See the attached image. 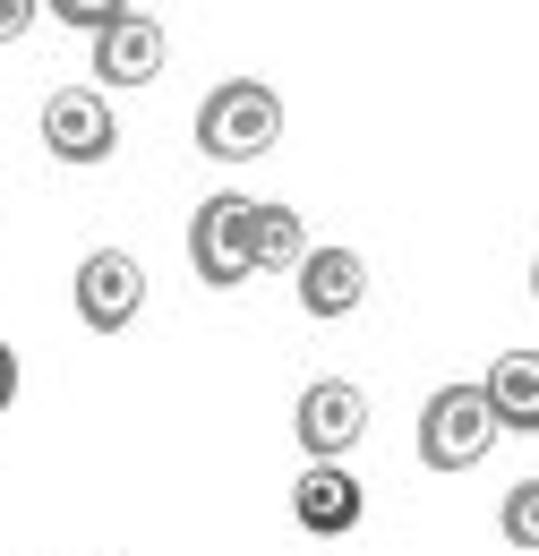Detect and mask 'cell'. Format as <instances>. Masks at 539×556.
Here are the masks:
<instances>
[{"instance_id":"9c48e42d","label":"cell","mask_w":539,"mask_h":556,"mask_svg":"<svg viewBox=\"0 0 539 556\" xmlns=\"http://www.w3.org/2000/svg\"><path fill=\"white\" fill-rule=\"evenodd\" d=\"M368 300V257L360 249H309L300 257V308L309 317H351Z\"/></svg>"},{"instance_id":"7c38bea8","label":"cell","mask_w":539,"mask_h":556,"mask_svg":"<svg viewBox=\"0 0 539 556\" xmlns=\"http://www.w3.org/2000/svg\"><path fill=\"white\" fill-rule=\"evenodd\" d=\"M497 531H505L523 556H539V480H514V488H505V514H497Z\"/></svg>"},{"instance_id":"2e32d148","label":"cell","mask_w":539,"mask_h":556,"mask_svg":"<svg viewBox=\"0 0 539 556\" xmlns=\"http://www.w3.org/2000/svg\"><path fill=\"white\" fill-rule=\"evenodd\" d=\"M531 300H539V257H531Z\"/></svg>"},{"instance_id":"8992f818","label":"cell","mask_w":539,"mask_h":556,"mask_svg":"<svg viewBox=\"0 0 539 556\" xmlns=\"http://www.w3.org/2000/svg\"><path fill=\"white\" fill-rule=\"evenodd\" d=\"M137 308H146V266H137L129 249H95V257L77 266V317H86L95 334H129Z\"/></svg>"},{"instance_id":"ba28073f","label":"cell","mask_w":539,"mask_h":556,"mask_svg":"<svg viewBox=\"0 0 539 556\" xmlns=\"http://www.w3.org/2000/svg\"><path fill=\"white\" fill-rule=\"evenodd\" d=\"M291 514H300L309 540H351L368 522V488L351 480V463H309L291 480Z\"/></svg>"},{"instance_id":"4fadbf2b","label":"cell","mask_w":539,"mask_h":556,"mask_svg":"<svg viewBox=\"0 0 539 556\" xmlns=\"http://www.w3.org/2000/svg\"><path fill=\"white\" fill-rule=\"evenodd\" d=\"M43 17H61V26H86V35H103L112 17H129V0H43Z\"/></svg>"},{"instance_id":"3957f363","label":"cell","mask_w":539,"mask_h":556,"mask_svg":"<svg viewBox=\"0 0 539 556\" xmlns=\"http://www.w3.org/2000/svg\"><path fill=\"white\" fill-rule=\"evenodd\" d=\"M189 266H198L205 291H240V282H258V198H240V189L205 198L198 223H189Z\"/></svg>"},{"instance_id":"8fae6325","label":"cell","mask_w":539,"mask_h":556,"mask_svg":"<svg viewBox=\"0 0 539 556\" xmlns=\"http://www.w3.org/2000/svg\"><path fill=\"white\" fill-rule=\"evenodd\" d=\"M300 257H309V231H300V214L291 206H258V275H300Z\"/></svg>"},{"instance_id":"6da1fadb","label":"cell","mask_w":539,"mask_h":556,"mask_svg":"<svg viewBox=\"0 0 539 556\" xmlns=\"http://www.w3.org/2000/svg\"><path fill=\"white\" fill-rule=\"evenodd\" d=\"M283 138V94L266 77H223L214 94L198 103V154L214 163H258Z\"/></svg>"},{"instance_id":"30bf717a","label":"cell","mask_w":539,"mask_h":556,"mask_svg":"<svg viewBox=\"0 0 539 556\" xmlns=\"http://www.w3.org/2000/svg\"><path fill=\"white\" fill-rule=\"evenodd\" d=\"M479 386H488V403H497V428L539 437V351H497V368H488Z\"/></svg>"},{"instance_id":"277c9868","label":"cell","mask_w":539,"mask_h":556,"mask_svg":"<svg viewBox=\"0 0 539 556\" xmlns=\"http://www.w3.org/2000/svg\"><path fill=\"white\" fill-rule=\"evenodd\" d=\"M291 437H300L309 463H342V454L368 437V394H360L351 377H317V386L300 394V412H291Z\"/></svg>"},{"instance_id":"5b68a950","label":"cell","mask_w":539,"mask_h":556,"mask_svg":"<svg viewBox=\"0 0 539 556\" xmlns=\"http://www.w3.org/2000/svg\"><path fill=\"white\" fill-rule=\"evenodd\" d=\"M43 146H52V163H103V154L121 146V121H112L103 86H61V94H43Z\"/></svg>"},{"instance_id":"7a4b0ae2","label":"cell","mask_w":539,"mask_h":556,"mask_svg":"<svg viewBox=\"0 0 539 556\" xmlns=\"http://www.w3.org/2000/svg\"><path fill=\"white\" fill-rule=\"evenodd\" d=\"M497 437H505V428H497L488 386H437V394L419 403V463H428V471H479Z\"/></svg>"},{"instance_id":"9a60e30c","label":"cell","mask_w":539,"mask_h":556,"mask_svg":"<svg viewBox=\"0 0 539 556\" xmlns=\"http://www.w3.org/2000/svg\"><path fill=\"white\" fill-rule=\"evenodd\" d=\"M17 386H26V377H17V351L0 343V412H9V403H17Z\"/></svg>"},{"instance_id":"5bb4252c","label":"cell","mask_w":539,"mask_h":556,"mask_svg":"<svg viewBox=\"0 0 539 556\" xmlns=\"http://www.w3.org/2000/svg\"><path fill=\"white\" fill-rule=\"evenodd\" d=\"M35 17H43V0H0V43H17Z\"/></svg>"},{"instance_id":"52a82bcc","label":"cell","mask_w":539,"mask_h":556,"mask_svg":"<svg viewBox=\"0 0 539 556\" xmlns=\"http://www.w3.org/2000/svg\"><path fill=\"white\" fill-rule=\"evenodd\" d=\"M163 52H172V35H163L146 9L112 17L103 35H86V70L103 77V86H154V77H163Z\"/></svg>"}]
</instances>
